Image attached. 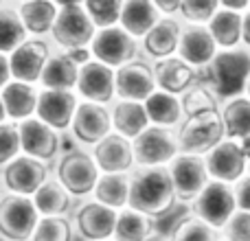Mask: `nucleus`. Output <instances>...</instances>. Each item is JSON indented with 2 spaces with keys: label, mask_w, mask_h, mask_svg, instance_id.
I'll list each match as a JSON object with an SVG mask.
<instances>
[{
  "label": "nucleus",
  "mask_w": 250,
  "mask_h": 241,
  "mask_svg": "<svg viewBox=\"0 0 250 241\" xmlns=\"http://www.w3.org/2000/svg\"><path fill=\"white\" fill-rule=\"evenodd\" d=\"M176 202V189L167 167H134L129 171V208L149 217H163Z\"/></svg>",
  "instance_id": "f257e3e1"
},
{
  "label": "nucleus",
  "mask_w": 250,
  "mask_h": 241,
  "mask_svg": "<svg viewBox=\"0 0 250 241\" xmlns=\"http://www.w3.org/2000/svg\"><path fill=\"white\" fill-rule=\"evenodd\" d=\"M211 88L220 99H233L246 92L250 79V48H220L213 61L207 66Z\"/></svg>",
  "instance_id": "f03ea898"
},
{
  "label": "nucleus",
  "mask_w": 250,
  "mask_h": 241,
  "mask_svg": "<svg viewBox=\"0 0 250 241\" xmlns=\"http://www.w3.org/2000/svg\"><path fill=\"white\" fill-rule=\"evenodd\" d=\"M40 217L31 195H0V241H31Z\"/></svg>",
  "instance_id": "7ed1b4c3"
},
{
  "label": "nucleus",
  "mask_w": 250,
  "mask_h": 241,
  "mask_svg": "<svg viewBox=\"0 0 250 241\" xmlns=\"http://www.w3.org/2000/svg\"><path fill=\"white\" fill-rule=\"evenodd\" d=\"M53 176L64 184L73 198H88L95 191L101 171L95 158L86 149H70L57 158Z\"/></svg>",
  "instance_id": "20e7f679"
},
{
  "label": "nucleus",
  "mask_w": 250,
  "mask_h": 241,
  "mask_svg": "<svg viewBox=\"0 0 250 241\" xmlns=\"http://www.w3.org/2000/svg\"><path fill=\"white\" fill-rule=\"evenodd\" d=\"M95 33L97 26L86 13L83 4H62L57 11L55 24L51 29V42L60 51L90 48Z\"/></svg>",
  "instance_id": "39448f33"
},
{
  "label": "nucleus",
  "mask_w": 250,
  "mask_h": 241,
  "mask_svg": "<svg viewBox=\"0 0 250 241\" xmlns=\"http://www.w3.org/2000/svg\"><path fill=\"white\" fill-rule=\"evenodd\" d=\"M178 147L180 154L207 156L213 147H217L226 138V127L222 112L200 114L193 119H185L178 125Z\"/></svg>",
  "instance_id": "423d86ee"
},
{
  "label": "nucleus",
  "mask_w": 250,
  "mask_h": 241,
  "mask_svg": "<svg viewBox=\"0 0 250 241\" xmlns=\"http://www.w3.org/2000/svg\"><path fill=\"white\" fill-rule=\"evenodd\" d=\"M90 53H92V60L117 70L138 57V53H141V40L129 35L119 24L105 26V29H97L95 38L90 42Z\"/></svg>",
  "instance_id": "0eeeda50"
},
{
  "label": "nucleus",
  "mask_w": 250,
  "mask_h": 241,
  "mask_svg": "<svg viewBox=\"0 0 250 241\" xmlns=\"http://www.w3.org/2000/svg\"><path fill=\"white\" fill-rule=\"evenodd\" d=\"M136 167H167L178 154V136L171 127L149 125L132 141Z\"/></svg>",
  "instance_id": "6e6552de"
},
{
  "label": "nucleus",
  "mask_w": 250,
  "mask_h": 241,
  "mask_svg": "<svg viewBox=\"0 0 250 241\" xmlns=\"http://www.w3.org/2000/svg\"><path fill=\"white\" fill-rule=\"evenodd\" d=\"M235 211H237V202H235L233 186L220 180H211L202 189V193L191 202V213L217 230L224 228Z\"/></svg>",
  "instance_id": "1a4fd4ad"
},
{
  "label": "nucleus",
  "mask_w": 250,
  "mask_h": 241,
  "mask_svg": "<svg viewBox=\"0 0 250 241\" xmlns=\"http://www.w3.org/2000/svg\"><path fill=\"white\" fill-rule=\"evenodd\" d=\"M51 176V169L44 160H38L33 156L20 154L0 169V184L7 193L18 195H31L44 184Z\"/></svg>",
  "instance_id": "9d476101"
},
{
  "label": "nucleus",
  "mask_w": 250,
  "mask_h": 241,
  "mask_svg": "<svg viewBox=\"0 0 250 241\" xmlns=\"http://www.w3.org/2000/svg\"><path fill=\"white\" fill-rule=\"evenodd\" d=\"M169 173H171V182L176 189L178 202H193L202 189L211 182L207 169V160L204 156H193V154H178L171 162L167 164Z\"/></svg>",
  "instance_id": "9b49d317"
},
{
  "label": "nucleus",
  "mask_w": 250,
  "mask_h": 241,
  "mask_svg": "<svg viewBox=\"0 0 250 241\" xmlns=\"http://www.w3.org/2000/svg\"><path fill=\"white\" fill-rule=\"evenodd\" d=\"M53 53V46L44 38H26L13 53H9V68L11 79L24 81L31 86H40V77L46 66L48 57Z\"/></svg>",
  "instance_id": "f8f14e48"
},
{
  "label": "nucleus",
  "mask_w": 250,
  "mask_h": 241,
  "mask_svg": "<svg viewBox=\"0 0 250 241\" xmlns=\"http://www.w3.org/2000/svg\"><path fill=\"white\" fill-rule=\"evenodd\" d=\"M70 134L83 147H95L108 134H112V114L104 103L82 101L77 105L75 119L70 123Z\"/></svg>",
  "instance_id": "ddd939ff"
},
{
  "label": "nucleus",
  "mask_w": 250,
  "mask_h": 241,
  "mask_svg": "<svg viewBox=\"0 0 250 241\" xmlns=\"http://www.w3.org/2000/svg\"><path fill=\"white\" fill-rule=\"evenodd\" d=\"M75 92L83 101L104 103V105L112 103L117 99V70L97 60H88L79 68V79Z\"/></svg>",
  "instance_id": "4468645a"
},
{
  "label": "nucleus",
  "mask_w": 250,
  "mask_h": 241,
  "mask_svg": "<svg viewBox=\"0 0 250 241\" xmlns=\"http://www.w3.org/2000/svg\"><path fill=\"white\" fill-rule=\"evenodd\" d=\"M207 169L211 180L229 182L235 184L239 178H244L248 173V156L244 151L242 142L235 138H224L217 147H213L207 156Z\"/></svg>",
  "instance_id": "2eb2a0df"
},
{
  "label": "nucleus",
  "mask_w": 250,
  "mask_h": 241,
  "mask_svg": "<svg viewBox=\"0 0 250 241\" xmlns=\"http://www.w3.org/2000/svg\"><path fill=\"white\" fill-rule=\"evenodd\" d=\"M119 211L97 202L86 200L75 211V230L83 241H110L114 237Z\"/></svg>",
  "instance_id": "dca6fc26"
},
{
  "label": "nucleus",
  "mask_w": 250,
  "mask_h": 241,
  "mask_svg": "<svg viewBox=\"0 0 250 241\" xmlns=\"http://www.w3.org/2000/svg\"><path fill=\"white\" fill-rule=\"evenodd\" d=\"M18 132H20V147L22 154L33 156L38 160H48L57 158L62 149V136L55 127L48 123L40 120L38 117L24 119L18 123Z\"/></svg>",
  "instance_id": "f3484780"
},
{
  "label": "nucleus",
  "mask_w": 250,
  "mask_h": 241,
  "mask_svg": "<svg viewBox=\"0 0 250 241\" xmlns=\"http://www.w3.org/2000/svg\"><path fill=\"white\" fill-rule=\"evenodd\" d=\"M158 90L156 86L154 64L147 60H134L117 68V99L125 101H145Z\"/></svg>",
  "instance_id": "a211bd4d"
},
{
  "label": "nucleus",
  "mask_w": 250,
  "mask_h": 241,
  "mask_svg": "<svg viewBox=\"0 0 250 241\" xmlns=\"http://www.w3.org/2000/svg\"><path fill=\"white\" fill-rule=\"evenodd\" d=\"M79 105V97L75 90H48V88H40L38 95V110L35 117L57 132H66L70 129V123L75 119Z\"/></svg>",
  "instance_id": "6ab92c4d"
},
{
  "label": "nucleus",
  "mask_w": 250,
  "mask_h": 241,
  "mask_svg": "<svg viewBox=\"0 0 250 241\" xmlns=\"http://www.w3.org/2000/svg\"><path fill=\"white\" fill-rule=\"evenodd\" d=\"M220 46H217L213 33L208 31L207 24H189L185 22L180 35V44H178V57L191 64L193 68H207L217 55Z\"/></svg>",
  "instance_id": "aec40b11"
},
{
  "label": "nucleus",
  "mask_w": 250,
  "mask_h": 241,
  "mask_svg": "<svg viewBox=\"0 0 250 241\" xmlns=\"http://www.w3.org/2000/svg\"><path fill=\"white\" fill-rule=\"evenodd\" d=\"M92 158L101 173H129L136 167L132 141L117 132L108 134L92 147Z\"/></svg>",
  "instance_id": "412c9836"
},
{
  "label": "nucleus",
  "mask_w": 250,
  "mask_h": 241,
  "mask_svg": "<svg viewBox=\"0 0 250 241\" xmlns=\"http://www.w3.org/2000/svg\"><path fill=\"white\" fill-rule=\"evenodd\" d=\"M182 20L176 16H163L154 26L149 29V33L141 40V51L149 57L151 61L165 60L178 53V44H180L182 35Z\"/></svg>",
  "instance_id": "4be33fe9"
},
{
  "label": "nucleus",
  "mask_w": 250,
  "mask_h": 241,
  "mask_svg": "<svg viewBox=\"0 0 250 241\" xmlns=\"http://www.w3.org/2000/svg\"><path fill=\"white\" fill-rule=\"evenodd\" d=\"M154 64V75H156V86L158 90H165L169 95L182 97L195 81H198V68L187 64L182 57L171 55L165 60L151 61Z\"/></svg>",
  "instance_id": "5701e85b"
},
{
  "label": "nucleus",
  "mask_w": 250,
  "mask_h": 241,
  "mask_svg": "<svg viewBox=\"0 0 250 241\" xmlns=\"http://www.w3.org/2000/svg\"><path fill=\"white\" fill-rule=\"evenodd\" d=\"M79 64L73 57L70 51H55L51 53L46 66L40 77V88H48V90H75L79 79Z\"/></svg>",
  "instance_id": "b1692460"
},
{
  "label": "nucleus",
  "mask_w": 250,
  "mask_h": 241,
  "mask_svg": "<svg viewBox=\"0 0 250 241\" xmlns=\"http://www.w3.org/2000/svg\"><path fill=\"white\" fill-rule=\"evenodd\" d=\"M38 86H31V83L24 81H11L0 90V97H2L4 110H7V117L13 123H20L24 119L35 117V110H38Z\"/></svg>",
  "instance_id": "393cba45"
},
{
  "label": "nucleus",
  "mask_w": 250,
  "mask_h": 241,
  "mask_svg": "<svg viewBox=\"0 0 250 241\" xmlns=\"http://www.w3.org/2000/svg\"><path fill=\"white\" fill-rule=\"evenodd\" d=\"M16 9L22 18L26 33L33 38H44V35H51L60 4L55 0H20Z\"/></svg>",
  "instance_id": "a878e982"
},
{
  "label": "nucleus",
  "mask_w": 250,
  "mask_h": 241,
  "mask_svg": "<svg viewBox=\"0 0 250 241\" xmlns=\"http://www.w3.org/2000/svg\"><path fill=\"white\" fill-rule=\"evenodd\" d=\"M110 114H112V132L121 134V136L129 138V141H134L138 134L145 132L151 125L149 117H147L145 103H141V101L114 99Z\"/></svg>",
  "instance_id": "bb28decb"
},
{
  "label": "nucleus",
  "mask_w": 250,
  "mask_h": 241,
  "mask_svg": "<svg viewBox=\"0 0 250 241\" xmlns=\"http://www.w3.org/2000/svg\"><path fill=\"white\" fill-rule=\"evenodd\" d=\"M160 18H163V13L158 11V7L151 0H123L119 26L136 40H143Z\"/></svg>",
  "instance_id": "cd10ccee"
},
{
  "label": "nucleus",
  "mask_w": 250,
  "mask_h": 241,
  "mask_svg": "<svg viewBox=\"0 0 250 241\" xmlns=\"http://www.w3.org/2000/svg\"><path fill=\"white\" fill-rule=\"evenodd\" d=\"M33 202L42 217H66L73 208V195L51 173L48 180L33 193Z\"/></svg>",
  "instance_id": "c85d7f7f"
},
{
  "label": "nucleus",
  "mask_w": 250,
  "mask_h": 241,
  "mask_svg": "<svg viewBox=\"0 0 250 241\" xmlns=\"http://www.w3.org/2000/svg\"><path fill=\"white\" fill-rule=\"evenodd\" d=\"M143 103H145L147 117H149L151 125H160V127L173 129L185 120L180 97H176V95H169V92H165V90H156L154 95H149Z\"/></svg>",
  "instance_id": "c756f323"
},
{
  "label": "nucleus",
  "mask_w": 250,
  "mask_h": 241,
  "mask_svg": "<svg viewBox=\"0 0 250 241\" xmlns=\"http://www.w3.org/2000/svg\"><path fill=\"white\" fill-rule=\"evenodd\" d=\"M97 202L121 211L129 202V173H101L92 191Z\"/></svg>",
  "instance_id": "7c9ffc66"
},
{
  "label": "nucleus",
  "mask_w": 250,
  "mask_h": 241,
  "mask_svg": "<svg viewBox=\"0 0 250 241\" xmlns=\"http://www.w3.org/2000/svg\"><path fill=\"white\" fill-rule=\"evenodd\" d=\"M222 120L226 127V138L244 141L250 136V97L239 95L226 99L222 105Z\"/></svg>",
  "instance_id": "2f4dec72"
},
{
  "label": "nucleus",
  "mask_w": 250,
  "mask_h": 241,
  "mask_svg": "<svg viewBox=\"0 0 250 241\" xmlns=\"http://www.w3.org/2000/svg\"><path fill=\"white\" fill-rule=\"evenodd\" d=\"M154 230V217L145 215L134 208H121L114 226V241H143L147 239Z\"/></svg>",
  "instance_id": "473e14b6"
},
{
  "label": "nucleus",
  "mask_w": 250,
  "mask_h": 241,
  "mask_svg": "<svg viewBox=\"0 0 250 241\" xmlns=\"http://www.w3.org/2000/svg\"><path fill=\"white\" fill-rule=\"evenodd\" d=\"M208 31L213 33L220 48H235L242 46V13L220 9L215 16L208 20Z\"/></svg>",
  "instance_id": "72a5a7b5"
},
{
  "label": "nucleus",
  "mask_w": 250,
  "mask_h": 241,
  "mask_svg": "<svg viewBox=\"0 0 250 241\" xmlns=\"http://www.w3.org/2000/svg\"><path fill=\"white\" fill-rule=\"evenodd\" d=\"M220 101L222 99L215 95V90H213L211 86L193 83V86L180 97L182 114H185V119H193V117H200V114L222 112Z\"/></svg>",
  "instance_id": "f704fd0d"
},
{
  "label": "nucleus",
  "mask_w": 250,
  "mask_h": 241,
  "mask_svg": "<svg viewBox=\"0 0 250 241\" xmlns=\"http://www.w3.org/2000/svg\"><path fill=\"white\" fill-rule=\"evenodd\" d=\"M26 38L31 35L26 33L18 9L0 7V53H13Z\"/></svg>",
  "instance_id": "c9c22d12"
},
{
  "label": "nucleus",
  "mask_w": 250,
  "mask_h": 241,
  "mask_svg": "<svg viewBox=\"0 0 250 241\" xmlns=\"http://www.w3.org/2000/svg\"><path fill=\"white\" fill-rule=\"evenodd\" d=\"M169 241H222V230L213 228L211 224L191 213L173 226Z\"/></svg>",
  "instance_id": "e433bc0d"
},
{
  "label": "nucleus",
  "mask_w": 250,
  "mask_h": 241,
  "mask_svg": "<svg viewBox=\"0 0 250 241\" xmlns=\"http://www.w3.org/2000/svg\"><path fill=\"white\" fill-rule=\"evenodd\" d=\"M75 224L68 217H40L31 241H73Z\"/></svg>",
  "instance_id": "4c0bfd02"
},
{
  "label": "nucleus",
  "mask_w": 250,
  "mask_h": 241,
  "mask_svg": "<svg viewBox=\"0 0 250 241\" xmlns=\"http://www.w3.org/2000/svg\"><path fill=\"white\" fill-rule=\"evenodd\" d=\"M83 9L95 22L97 29H105V26H117L119 18H121L123 0H83Z\"/></svg>",
  "instance_id": "58836bf2"
},
{
  "label": "nucleus",
  "mask_w": 250,
  "mask_h": 241,
  "mask_svg": "<svg viewBox=\"0 0 250 241\" xmlns=\"http://www.w3.org/2000/svg\"><path fill=\"white\" fill-rule=\"evenodd\" d=\"M220 9V0H182L178 16L189 24H208Z\"/></svg>",
  "instance_id": "ea45409f"
},
{
  "label": "nucleus",
  "mask_w": 250,
  "mask_h": 241,
  "mask_svg": "<svg viewBox=\"0 0 250 241\" xmlns=\"http://www.w3.org/2000/svg\"><path fill=\"white\" fill-rule=\"evenodd\" d=\"M20 154H22V147H20L18 123H13V120L0 123V169L7 167V164Z\"/></svg>",
  "instance_id": "a19ab883"
},
{
  "label": "nucleus",
  "mask_w": 250,
  "mask_h": 241,
  "mask_svg": "<svg viewBox=\"0 0 250 241\" xmlns=\"http://www.w3.org/2000/svg\"><path fill=\"white\" fill-rule=\"evenodd\" d=\"M222 233L226 241H250V213L237 208L222 228Z\"/></svg>",
  "instance_id": "79ce46f5"
},
{
  "label": "nucleus",
  "mask_w": 250,
  "mask_h": 241,
  "mask_svg": "<svg viewBox=\"0 0 250 241\" xmlns=\"http://www.w3.org/2000/svg\"><path fill=\"white\" fill-rule=\"evenodd\" d=\"M235 191V202H237V208L250 213V173H246L244 178H239L233 184Z\"/></svg>",
  "instance_id": "37998d69"
},
{
  "label": "nucleus",
  "mask_w": 250,
  "mask_h": 241,
  "mask_svg": "<svg viewBox=\"0 0 250 241\" xmlns=\"http://www.w3.org/2000/svg\"><path fill=\"white\" fill-rule=\"evenodd\" d=\"M163 16H178L182 0H151Z\"/></svg>",
  "instance_id": "c03bdc74"
},
{
  "label": "nucleus",
  "mask_w": 250,
  "mask_h": 241,
  "mask_svg": "<svg viewBox=\"0 0 250 241\" xmlns=\"http://www.w3.org/2000/svg\"><path fill=\"white\" fill-rule=\"evenodd\" d=\"M11 81V68H9V55L0 53V90Z\"/></svg>",
  "instance_id": "a18cd8bd"
},
{
  "label": "nucleus",
  "mask_w": 250,
  "mask_h": 241,
  "mask_svg": "<svg viewBox=\"0 0 250 241\" xmlns=\"http://www.w3.org/2000/svg\"><path fill=\"white\" fill-rule=\"evenodd\" d=\"M222 9H230V11H239L244 13L246 9H250V0H220Z\"/></svg>",
  "instance_id": "49530a36"
},
{
  "label": "nucleus",
  "mask_w": 250,
  "mask_h": 241,
  "mask_svg": "<svg viewBox=\"0 0 250 241\" xmlns=\"http://www.w3.org/2000/svg\"><path fill=\"white\" fill-rule=\"evenodd\" d=\"M242 44L250 48V9L242 13Z\"/></svg>",
  "instance_id": "de8ad7c7"
},
{
  "label": "nucleus",
  "mask_w": 250,
  "mask_h": 241,
  "mask_svg": "<svg viewBox=\"0 0 250 241\" xmlns=\"http://www.w3.org/2000/svg\"><path fill=\"white\" fill-rule=\"evenodd\" d=\"M143 241H169V237H165L163 233H151L147 239H143Z\"/></svg>",
  "instance_id": "09e8293b"
},
{
  "label": "nucleus",
  "mask_w": 250,
  "mask_h": 241,
  "mask_svg": "<svg viewBox=\"0 0 250 241\" xmlns=\"http://www.w3.org/2000/svg\"><path fill=\"white\" fill-rule=\"evenodd\" d=\"M9 117H7V110H4V103H2V97H0V123H7Z\"/></svg>",
  "instance_id": "8fccbe9b"
},
{
  "label": "nucleus",
  "mask_w": 250,
  "mask_h": 241,
  "mask_svg": "<svg viewBox=\"0 0 250 241\" xmlns=\"http://www.w3.org/2000/svg\"><path fill=\"white\" fill-rule=\"evenodd\" d=\"M55 2L62 7V4H82L83 0H55Z\"/></svg>",
  "instance_id": "3c124183"
},
{
  "label": "nucleus",
  "mask_w": 250,
  "mask_h": 241,
  "mask_svg": "<svg viewBox=\"0 0 250 241\" xmlns=\"http://www.w3.org/2000/svg\"><path fill=\"white\" fill-rule=\"evenodd\" d=\"M246 97H250V79H248V86H246Z\"/></svg>",
  "instance_id": "603ef678"
},
{
  "label": "nucleus",
  "mask_w": 250,
  "mask_h": 241,
  "mask_svg": "<svg viewBox=\"0 0 250 241\" xmlns=\"http://www.w3.org/2000/svg\"><path fill=\"white\" fill-rule=\"evenodd\" d=\"M248 173H250V158H248Z\"/></svg>",
  "instance_id": "864d4df0"
},
{
  "label": "nucleus",
  "mask_w": 250,
  "mask_h": 241,
  "mask_svg": "<svg viewBox=\"0 0 250 241\" xmlns=\"http://www.w3.org/2000/svg\"><path fill=\"white\" fill-rule=\"evenodd\" d=\"M2 2H4V0H0V7H4V4H2Z\"/></svg>",
  "instance_id": "5fc2aeb1"
},
{
  "label": "nucleus",
  "mask_w": 250,
  "mask_h": 241,
  "mask_svg": "<svg viewBox=\"0 0 250 241\" xmlns=\"http://www.w3.org/2000/svg\"><path fill=\"white\" fill-rule=\"evenodd\" d=\"M0 189H2V184H0Z\"/></svg>",
  "instance_id": "6e6d98bb"
},
{
  "label": "nucleus",
  "mask_w": 250,
  "mask_h": 241,
  "mask_svg": "<svg viewBox=\"0 0 250 241\" xmlns=\"http://www.w3.org/2000/svg\"><path fill=\"white\" fill-rule=\"evenodd\" d=\"M222 241H226V239H222Z\"/></svg>",
  "instance_id": "4d7b16f0"
},
{
  "label": "nucleus",
  "mask_w": 250,
  "mask_h": 241,
  "mask_svg": "<svg viewBox=\"0 0 250 241\" xmlns=\"http://www.w3.org/2000/svg\"><path fill=\"white\" fill-rule=\"evenodd\" d=\"M18 2H20V0H18Z\"/></svg>",
  "instance_id": "13d9d810"
}]
</instances>
